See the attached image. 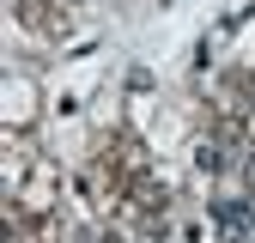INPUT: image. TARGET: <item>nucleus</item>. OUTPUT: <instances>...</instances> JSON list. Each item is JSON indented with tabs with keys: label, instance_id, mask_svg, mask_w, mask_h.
Returning a JSON list of instances; mask_svg holds the SVG:
<instances>
[{
	"label": "nucleus",
	"instance_id": "1",
	"mask_svg": "<svg viewBox=\"0 0 255 243\" xmlns=\"http://www.w3.org/2000/svg\"><path fill=\"white\" fill-rule=\"evenodd\" d=\"M104 243H116V237H104Z\"/></svg>",
	"mask_w": 255,
	"mask_h": 243
}]
</instances>
